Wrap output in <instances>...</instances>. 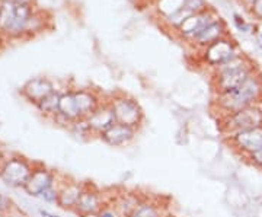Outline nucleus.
I'll return each mask as SVG.
<instances>
[{"mask_svg":"<svg viewBox=\"0 0 262 217\" xmlns=\"http://www.w3.org/2000/svg\"><path fill=\"white\" fill-rule=\"evenodd\" d=\"M234 22H236V27L241 29V31H244V32H251L252 25L246 24L244 19H241L239 16H237V15H234Z\"/></svg>","mask_w":262,"mask_h":217,"instance_id":"24","label":"nucleus"},{"mask_svg":"<svg viewBox=\"0 0 262 217\" xmlns=\"http://www.w3.org/2000/svg\"><path fill=\"white\" fill-rule=\"evenodd\" d=\"M248 2H249V3H251V5H252L253 2H255V0H248Z\"/></svg>","mask_w":262,"mask_h":217,"instance_id":"30","label":"nucleus"},{"mask_svg":"<svg viewBox=\"0 0 262 217\" xmlns=\"http://www.w3.org/2000/svg\"><path fill=\"white\" fill-rule=\"evenodd\" d=\"M60 95L53 94L48 95L47 98H44L38 106H39V110L42 111V113H47V114H56L58 113V108H60Z\"/></svg>","mask_w":262,"mask_h":217,"instance_id":"19","label":"nucleus"},{"mask_svg":"<svg viewBox=\"0 0 262 217\" xmlns=\"http://www.w3.org/2000/svg\"><path fill=\"white\" fill-rule=\"evenodd\" d=\"M140 203L141 200L137 196H134V194H122L120 200H118L115 208H117V211L122 217H128L134 211V208L137 207Z\"/></svg>","mask_w":262,"mask_h":217,"instance_id":"17","label":"nucleus"},{"mask_svg":"<svg viewBox=\"0 0 262 217\" xmlns=\"http://www.w3.org/2000/svg\"><path fill=\"white\" fill-rule=\"evenodd\" d=\"M103 208L102 196L95 189H84L76 204L75 211L82 217L98 216Z\"/></svg>","mask_w":262,"mask_h":217,"instance_id":"10","label":"nucleus"},{"mask_svg":"<svg viewBox=\"0 0 262 217\" xmlns=\"http://www.w3.org/2000/svg\"><path fill=\"white\" fill-rule=\"evenodd\" d=\"M184 5H185V0H159V10L162 13H165V16L168 18L179 9H182Z\"/></svg>","mask_w":262,"mask_h":217,"instance_id":"20","label":"nucleus"},{"mask_svg":"<svg viewBox=\"0 0 262 217\" xmlns=\"http://www.w3.org/2000/svg\"><path fill=\"white\" fill-rule=\"evenodd\" d=\"M136 133L137 130L133 128V127H128V125H124V124L115 123L111 127L108 128L106 132L103 133L101 136L103 142L106 143L108 146H113V147H121V146H125L136 137Z\"/></svg>","mask_w":262,"mask_h":217,"instance_id":"11","label":"nucleus"},{"mask_svg":"<svg viewBox=\"0 0 262 217\" xmlns=\"http://www.w3.org/2000/svg\"><path fill=\"white\" fill-rule=\"evenodd\" d=\"M58 194H60V192H57L56 189L51 187V188L42 191V192L39 194V197L42 200H46V201H48V203H58Z\"/></svg>","mask_w":262,"mask_h":217,"instance_id":"22","label":"nucleus"},{"mask_svg":"<svg viewBox=\"0 0 262 217\" xmlns=\"http://www.w3.org/2000/svg\"><path fill=\"white\" fill-rule=\"evenodd\" d=\"M128 217H163L159 204L151 201H141Z\"/></svg>","mask_w":262,"mask_h":217,"instance_id":"18","label":"nucleus"},{"mask_svg":"<svg viewBox=\"0 0 262 217\" xmlns=\"http://www.w3.org/2000/svg\"><path fill=\"white\" fill-rule=\"evenodd\" d=\"M251 8H252V12L258 18H262V0H255L251 5Z\"/></svg>","mask_w":262,"mask_h":217,"instance_id":"26","label":"nucleus"},{"mask_svg":"<svg viewBox=\"0 0 262 217\" xmlns=\"http://www.w3.org/2000/svg\"><path fill=\"white\" fill-rule=\"evenodd\" d=\"M214 20L215 19L211 18L210 13H204V12L195 13V15L189 16V18L181 25V32H182L184 37L195 39L196 35H200V34H201L211 22H214Z\"/></svg>","mask_w":262,"mask_h":217,"instance_id":"12","label":"nucleus"},{"mask_svg":"<svg viewBox=\"0 0 262 217\" xmlns=\"http://www.w3.org/2000/svg\"><path fill=\"white\" fill-rule=\"evenodd\" d=\"M99 101L94 92L88 91H77L61 95L60 98V108L58 114L67 121H79L86 120L89 115L98 110Z\"/></svg>","mask_w":262,"mask_h":217,"instance_id":"3","label":"nucleus"},{"mask_svg":"<svg viewBox=\"0 0 262 217\" xmlns=\"http://www.w3.org/2000/svg\"><path fill=\"white\" fill-rule=\"evenodd\" d=\"M262 127V105L255 104L241 111L222 117V133L226 137Z\"/></svg>","mask_w":262,"mask_h":217,"instance_id":"4","label":"nucleus"},{"mask_svg":"<svg viewBox=\"0 0 262 217\" xmlns=\"http://www.w3.org/2000/svg\"><path fill=\"white\" fill-rule=\"evenodd\" d=\"M39 214H41V217H60V216H57V214L50 213V211H47V210H39Z\"/></svg>","mask_w":262,"mask_h":217,"instance_id":"27","label":"nucleus"},{"mask_svg":"<svg viewBox=\"0 0 262 217\" xmlns=\"http://www.w3.org/2000/svg\"><path fill=\"white\" fill-rule=\"evenodd\" d=\"M246 159H249V162H251L252 165H255L256 168H262V149L252 153V155L248 156Z\"/></svg>","mask_w":262,"mask_h":217,"instance_id":"23","label":"nucleus"},{"mask_svg":"<svg viewBox=\"0 0 262 217\" xmlns=\"http://www.w3.org/2000/svg\"><path fill=\"white\" fill-rule=\"evenodd\" d=\"M187 9H189L194 15L195 13H201L206 10V2L204 0H185V5H184Z\"/></svg>","mask_w":262,"mask_h":217,"instance_id":"21","label":"nucleus"},{"mask_svg":"<svg viewBox=\"0 0 262 217\" xmlns=\"http://www.w3.org/2000/svg\"><path fill=\"white\" fill-rule=\"evenodd\" d=\"M86 121H88V125H89L92 134H96V136L101 137L103 133L106 132L108 128H111L114 124L117 123V118H115V114H114L113 105H99L98 110H96L92 115H89V117L86 118Z\"/></svg>","mask_w":262,"mask_h":217,"instance_id":"9","label":"nucleus"},{"mask_svg":"<svg viewBox=\"0 0 262 217\" xmlns=\"http://www.w3.org/2000/svg\"><path fill=\"white\" fill-rule=\"evenodd\" d=\"M84 189L80 184H69L58 194V206L66 210H75L77 201Z\"/></svg>","mask_w":262,"mask_h":217,"instance_id":"15","label":"nucleus"},{"mask_svg":"<svg viewBox=\"0 0 262 217\" xmlns=\"http://www.w3.org/2000/svg\"><path fill=\"white\" fill-rule=\"evenodd\" d=\"M226 32V27L225 24L222 22V20H217L215 19L214 22H211L208 27H207L200 35H196L195 41L196 44H200V46H204V47H208V46H211L213 42L215 41H219V39H222L223 35H225Z\"/></svg>","mask_w":262,"mask_h":217,"instance_id":"14","label":"nucleus"},{"mask_svg":"<svg viewBox=\"0 0 262 217\" xmlns=\"http://www.w3.org/2000/svg\"><path fill=\"white\" fill-rule=\"evenodd\" d=\"M2 180L12 187H25L32 175L29 165L22 159H10L2 168Z\"/></svg>","mask_w":262,"mask_h":217,"instance_id":"6","label":"nucleus"},{"mask_svg":"<svg viewBox=\"0 0 262 217\" xmlns=\"http://www.w3.org/2000/svg\"><path fill=\"white\" fill-rule=\"evenodd\" d=\"M53 182H54V178H53V175L48 170L38 169L32 172L31 178H29L27 185L24 188L27 189V192H28L29 196L39 197V194L42 191L53 187Z\"/></svg>","mask_w":262,"mask_h":217,"instance_id":"13","label":"nucleus"},{"mask_svg":"<svg viewBox=\"0 0 262 217\" xmlns=\"http://www.w3.org/2000/svg\"><path fill=\"white\" fill-rule=\"evenodd\" d=\"M8 207V200L5 199L3 196H0V210H3V208Z\"/></svg>","mask_w":262,"mask_h":217,"instance_id":"28","label":"nucleus"},{"mask_svg":"<svg viewBox=\"0 0 262 217\" xmlns=\"http://www.w3.org/2000/svg\"><path fill=\"white\" fill-rule=\"evenodd\" d=\"M98 217H122L117 208H102V211L98 214Z\"/></svg>","mask_w":262,"mask_h":217,"instance_id":"25","label":"nucleus"},{"mask_svg":"<svg viewBox=\"0 0 262 217\" xmlns=\"http://www.w3.org/2000/svg\"><path fill=\"white\" fill-rule=\"evenodd\" d=\"M255 73L253 64L244 56L232 58L225 64L217 67L215 70V91L219 94L229 92L234 88L241 86L245 80Z\"/></svg>","mask_w":262,"mask_h":217,"instance_id":"2","label":"nucleus"},{"mask_svg":"<svg viewBox=\"0 0 262 217\" xmlns=\"http://www.w3.org/2000/svg\"><path fill=\"white\" fill-rule=\"evenodd\" d=\"M261 99L262 79L253 73L241 86L234 88L229 92L217 95L215 105H217L219 111L222 113V117H226L229 114L237 113V111L248 108L251 105L259 104Z\"/></svg>","mask_w":262,"mask_h":217,"instance_id":"1","label":"nucleus"},{"mask_svg":"<svg viewBox=\"0 0 262 217\" xmlns=\"http://www.w3.org/2000/svg\"><path fill=\"white\" fill-rule=\"evenodd\" d=\"M111 105H113L117 123L128 125L137 130V127L143 121V111H141L140 105L137 104V101H134L128 96H121V98H115Z\"/></svg>","mask_w":262,"mask_h":217,"instance_id":"5","label":"nucleus"},{"mask_svg":"<svg viewBox=\"0 0 262 217\" xmlns=\"http://www.w3.org/2000/svg\"><path fill=\"white\" fill-rule=\"evenodd\" d=\"M237 51L233 42L227 41V39H219L213 42L211 46H208L206 50V60L210 66L219 67L225 64L227 61H230L232 58L237 57Z\"/></svg>","mask_w":262,"mask_h":217,"instance_id":"8","label":"nucleus"},{"mask_svg":"<svg viewBox=\"0 0 262 217\" xmlns=\"http://www.w3.org/2000/svg\"><path fill=\"white\" fill-rule=\"evenodd\" d=\"M25 94L31 101L39 104L44 98H47L48 95L53 94V86L48 80L35 79V80H31L28 85L25 86Z\"/></svg>","mask_w":262,"mask_h":217,"instance_id":"16","label":"nucleus"},{"mask_svg":"<svg viewBox=\"0 0 262 217\" xmlns=\"http://www.w3.org/2000/svg\"><path fill=\"white\" fill-rule=\"evenodd\" d=\"M258 39H259V42H261V46H262V31L259 32V35H258Z\"/></svg>","mask_w":262,"mask_h":217,"instance_id":"29","label":"nucleus"},{"mask_svg":"<svg viewBox=\"0 0 262 217\" xmlns=\"http://www.w3.org/2000/svg\"><path fill=\"white\" fill-rule=\"evenodd\" d=\"M234 150H237L245 158L251 156L252 153L262 149V127L248 130V132L237 133L229 139Z\"/></svg>","mask_w":262,"mask_h":217,"instance_id":"7","label":"nucleus"}]
</instances>
